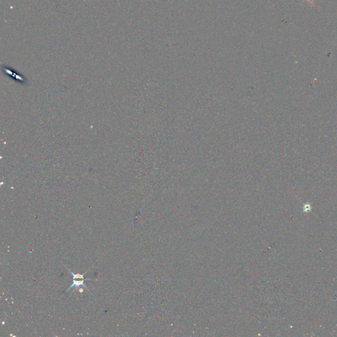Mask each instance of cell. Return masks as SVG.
I'll return each mask as SVG.
<instances>
[{"mask_svg":"<svg viewBox=\"0 0 337 337\" xmlns=\"http://www.w3.org/2000/svg\"><path fill=\"white\" fill-rule=\"evenodd\" d=\"M89 280H92L91 278H85V279H80L79 281H77L76 279H73V284L71 286V287L67 289L66 292L69 291L71 288H72L73 287H80V286H83V287H84L88 289V288L86 287V286L84 285V281H89Z\"/></svg>","mask_w":337,"mask_h":337,"instance_id":"1","label":"cell"},{"mask_svg":"<svg viewBox=\"0 0 337 337\" xmlns=\"http://www.w3.org/2000/svg\"><path fill=\"white\" fill-rule=\"evenodd\" d=\"M67 269L68 271H70V273H71V275H72L73 279H85V278H84V275L87 273L88 270H89V269L87 270L86 272H85L84 273H83V274H75V273H73L72 271H71L69 269H67Z\"/></svg>","mask_w":337,"mask_h":337,"instance_id":"2","label":"cell"}]
</instances>
